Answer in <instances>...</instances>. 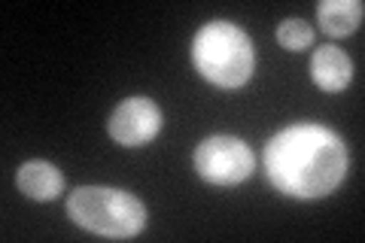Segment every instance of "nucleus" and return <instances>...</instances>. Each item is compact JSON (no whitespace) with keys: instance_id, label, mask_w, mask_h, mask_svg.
<instances>
[{"instance_id":"obj_9","label":"nucleus","mask_w":365,"mask_h":243,"mask_svg":"<svg viewBox=\"0 0 365 243\" xmlns=\"http://www.w3.org/2000/svg\"><path fill=\"white\" fill-rule=\"evenodd\" d=\"M277 40H280V46L299 52V49H307V46L314 43V28L307 25V21H302V19H289V21H283V25L277 28Z\"/></svg>"},{"instance_id":"obj_3","label":"nucleus","mask_w":365,"mask_h":243,"mask_svg":"<svg viewBox=\"0 0 365 243\" xmlns=\"http://www.w3.org/2000/svg\"><path fill=\"white\" fill-rule=\"evenodd\" d=\"M67 216L73 219L79 228L91 231L101 237H134L140 234L146 225V207L140 198L122 189L107 186H83L67 198Z\"/></svg>"},{"instance_id":"obj_8","label":"nucleus","mask_w":365,"mask_h":243,"mask_svg":"<svg viewBox=\"0 0 365 243\" xmlns=\"http://www.w3.org/2000/svg\"><path fill=\"white\" fill-rule=\"evenodd\" d=\"M365 6L359 0H323L317 6V19L329 37H347L362 25Z\"/></svg>"},{"instance_id":"obj_5","label":"nucleus","mask_w":365,"mask_h":243,"mask_svg":"<svg viewBox=\"0 0 365 243\" xmlns=\"http://www.w3.org/2000/svg\"><path fill=\"white\" fill-rule=\"evenodd\" d=\"M165 115L150 98H128L110 113L107 131L119 146H143L162 131Z\"/></svg>"},{"instance_id":"obj_1","label":"nucleus","mask_w":365,"mask_h":243,"mask_svg":"<svg viewBox=\"0 0 365 243\" xmlns=\"http://www.w3.org/2000/svg\"><path fill=\"white\" fill-rule=\"evenodd\" d=\"M265 173L289 198H323L347 173V149L323 125H292L265 146Z\"/></svg>"},{"instance_id":"obj_4","label":"nucleus","mask_w":365,"mask_h":243,"mask_svg":"<svg viewBox=\"0 0 365 243\" xmlns=\"http://www.w3.org/2000/svg\"><path fill=\"white\" fill-rule=\"evenodd\" d=\"M253 152L244 140L237 137H225L216 134L207 137L198 149H195V167L198 173L213 186H235V182H244L250 173H253Z\"/></svg>"},{"instance_id":"obj_6","label":"nucleus","mask_w":365,"mask_h":243,"mask_svg":"<svg viewBox=\"0 0 365 243\" xmlns=\"http://www.w3.org/2000/svg\"><path fill=\"white\" fill-rule=\"evenodd\" d=\"M16 186L34 201H55L64 189V177L49 161H25L16 170Z\"/></svg>"},{"instance_id":"obj_7","label":"nucleus","mask_w":365,"mask_h":243,"mask_svg":"<svg viewBox=\"0 0 365 243\" xmlns=\"http://www.w3.org/2000/svg\"><path fill=\"white\" fill-rule=\"evenodd\" d=\"M311 76L323 91H341L353 79V61L338 46H323L311 58Z\"/></svg>"},{"instance_id":"obj_2","label":"nucleus","mask_w":365,"mask_h":243,"mask_svg":"<svg viewBox=\"0 0 365 243\" xmlns=\"http://www.w3.org/2000/svg\"><path fill=\"white\" fill-rule=\"evenodd\" d=\"M192 61L207 83L220 88H237L253 76L256 52L247 33L232 21H210L195 33Z\"/></svg>"}]
</instances>
